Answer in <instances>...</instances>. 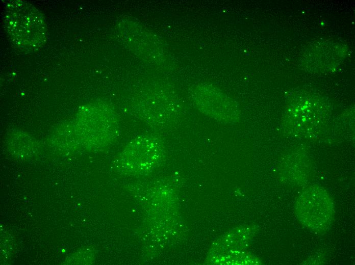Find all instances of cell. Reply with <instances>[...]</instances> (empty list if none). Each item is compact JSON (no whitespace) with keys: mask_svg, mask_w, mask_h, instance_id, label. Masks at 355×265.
<instances>
[{"mask_svg":"<svg viewBox=\"0 0 355 265\" xmlns=\"http://www.w3.org/2000/svg\"><path fill=\"white\" fill-rule=\"evenodd\" d=\"M163 153L161 140L149 134L137 136L126 144L120 156V164L125 173L141 174L153 170Z\"/></svg>","mask_w":355,"mask_h":265,"instance_id":"2","label":"cell"},{"mask_svg":"<svg viewBox=\"0 0 355 265\" xmlns=\"http://www.w3.org/2000/svg\"><path fill=\"white\" fill-rule=\"evenodd\" d=\"M5 30L12 46L23 53L34 52L44 44L47 27L43 14L24 1H10L4 13Z\"/></svg>","mask_w":355,"mask_h":265,"instance_id":"1","label":"cell"},{"mask_svg":"<svg viewBox=\"0 0 355 265\" xmlns=\"http://www.w3.org/2000/svg\"><path fill=\"white\" fill-rule=\"evenodd\" d=\"M315 191L303 196L298 201V215L308 227L318 231L329 227L332 219L333 205L326 193Z\"/></svg>","mask_w":355,"mask_h":265,"instance_id":"4","label":"cell"},{"mask_svg":"<svg viewBox=\"0 0 355 265\" xmlns=\"http://www.w3.org/2000/svg\"><path fill=\"white\" fill-rule=\"evenodd\" d=\"M82 121L84 141L102 145L113 141L119 132L118 120L110 110L87 108Z\"/></svg>","mask_w":355,"mask_h":265,"instance_id":"3","label":"cell"},{"mask_svg":"<svg viewBox=\"0 0 355 265\" xmlns=\"http://www.w3.org/2000/svg\"><path fill=\"white\" fill-rule=\"evenodd\" d=\"M205 88V87H204ZM203 91L197 88L194 97L200 110L212 117L224 122H233L237 120L238 115L234 103L229 97L220 91Z\"/></svg>","mask_w":355,"mask_h":265,"instance_id":"5","label":"cell"}]
</instances>
